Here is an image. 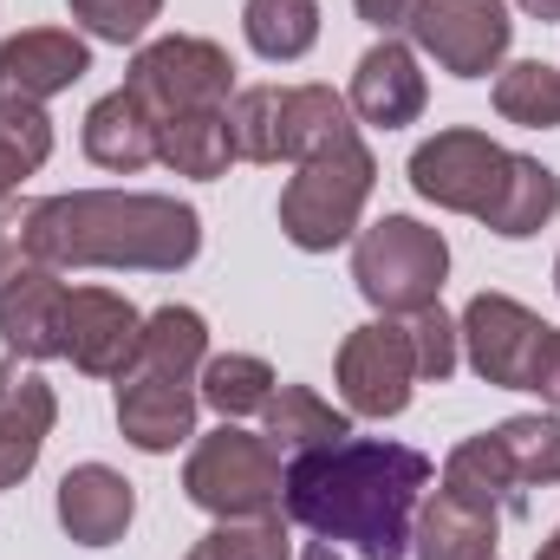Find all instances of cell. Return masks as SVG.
<instances>
[{"mask_svg":"<svg viewBox=\"0 0 560 560\" xmlns=\"http://www.w3.org/2000/svg\"><path fill=\"white\" fill-rule=\"evenodd\" d=\"M555 293H560V261H555Z\"/></svg>","mask_w":560,"mask_h":560,"instance_id":"obj_41","label":"cell"},{"mask_svg":"<svg viewBox=\"0 0 560 560\" xmlns=\"http://www.w3.org/2000/svg\"><path fill=\"white\" fill-rule=\"evenodd\" d=\"M202 548L215 560H287L293 541H287V522L280 515H248V522H215L202 535Z\"/></svg>","mask_w":560,"mask_h":560,"instance_id":"obj_31","label":"cell"},{"mask_svg":"<svg viewBox=\"0 0 560 560\" xmlns=\"http://www.w3.org/2000/svg\"><path fill=\"white\" fill-rule=\"evenodd\" d=\"M430 489V456L385 436H346L306 456H287L280 509L319 541H352L365 560L411 555V522Z\"/></svg>","mask_w":560,"mask_h":560,"instance_id":"obj_1","label":"cell"},{"mask_svg":"<svg viewBox=\"0 0 560 560\" xmlns=\"http://www.w3.org/2000/svg\"><path fill=\"white\" fill-rule=\"evenodd\" d=\"M275 365L268 359H255V352H215V359H202V372H196V392H202V405L209 411H222V423L235 418H255L268 398H275Z\"/></svg>","mask_w":560,"mask_h":560,"instance_id":"obj_24","label":"cell"},{"mask_svg":"<svg viewBox=\"0 0 560 560\" xmlns=\"http://www.w3.org/2000/svg\"><path fill=\"white\" fill-rule=\"evenodd\" d=\"M456 332H463V352H469V365H476L482 385H495V392H528V372H535L541 339H548V319H541V313H528V306L509 300V293H476V300L463 306Z\"/></svg>","mask_w":560,"mask_h":560,"instance_id":"obj_10","label":"cell"},{"mask_svg":"<svg viewBox=\"0 0 560 560\" xmlns=\"http://www.w3.org/2000/svg\"><path fill=\"white\" fill-rule=\"evenodd\" d=\"M405 33L423 59H436L450 79H489L509 59L515 20L502 0H411Z\"/></svg>","mask_w":560,"mask_h":560,"instance_id":"obj_8","label":"cell"},{"mask_svg":"<svg viewBox=\"0 0 560 560\" xmlns=\"http://www.w3.org/2000/svg\"><path fill=\"white\" fill-rule=\"evenodd\" d=\"M196 378H163V372H118V430L143 456H170L176 443L196 436Z\"/></svg>","mask_w":560,"mask_h":560,"instance_id":"obj_15","label":"cell"},{"mask_svg":"<svg viewBox=\"0 0 560 560\" xmlns=\"http://www.w3.org/2000/svg\"><path fill=\"white\" fill-rule=\"evenodd\" d=\"M138 339H143V313L125 293H112V287H72V306H66V359L85 378H118L138 359Z\"/></svg>","mask_w":560,"mask_h":560,"instance_id":"obj_11","label":"cell"},{"mask_svg":"<svg viewBox=\"0 0 560 560\" xmlns=\"http://www.w3.org/2000/svg\"><path fill=\"white\" fill-rule=\"evenodd\" d=\"M183 560H215V555H209V548H202V541H196V548H189V555H183Z\"/></svg>","mask_w":560,"mask_h":560,"instance_id":"obj_40","label":"cell"},{"mask_svg":"<svg viewBox=\"0 0 560 560\" xmlns=\"http://www.w3.org/2000/svg\"><path fill=\"white\" fill-rule=\"evenodd\" d=\"M405 332H411V352H418V378L443 385V378L456 372V359H463V332H456V319H450L443 306H418V313L405 319Z\"/></svg>","mask_w":560,"mask_h":560,"instance_id":"obj_32","label":"cell"},{"mask_svg":"<svg viewBox=\"0 0 560 560\" xmlns=\"http://www.w3.org/2000/svg\"><path fill=\"white\" fill-rule=\"evenodd\" d=\"M352 280L385 319H411L418 306H436V293L450 280V242L418 215H385V222L359 229Z\"/></svg>","mask_w":560,"mask_h":560,"instance_id":"obj_4","label":"cell"},{"mask_svg":"<svg viewBox=\"0 0 560 560\" xmlns=\"http://www.w3.org/2000/svg\"><path fill=\"white\" fill-rule=\"evenodd\" d=\"M280 482L287 463L275 456V443L261 430H209L189 463H183V495L196 509H209L215 522H248V515H280Z\"/></svg>","mask_w":560,"mask_h":560,"instance_id":"obj_5","label":"cell"},{"mask_svg":"<svg viewBox=\"0 0 560 560\" xmlns=\"http://www.w3.org/2000/svg\"><path fill=\"white\" fill-rule=\"evenodd\" d=\"M300 560H339V548H332V541H313V548H306Z\"/></svg>","mask_w":560,"mask_h":560,"instance_id":"obj_38","label":"cell"},{"mask_svg":"<svg viewBox=\"0 0 560 560\" xmlns=\"http://www.w3.org/2000/svg\"><path fill=\"white\" fill-rule=\"evenodd\" d=\"M85 156H92L98 170H118V176L156 163V125H150V112H143L125 85L105 92V98L85 112Z\"/></svg>","mask_w":560,"mask_h":560,"instance_id":"obj_19","label":"cell"},{"mask_svg":"<svg viewBox=\"0 0 560 560\" xmlns=\"http://www.w3.org/2000/svg\"><path fill=\"white\" fill-rule=\"evenodd\" d=\"M46 156H52V118H46V105L0 98V202H13L20 176H33Z\"/></svg>","mask_w":560,"mask_h":560,"instance_id":"obj_29","label":"cell"},{"mask_svg":"<svg viewBox=\"0 0 560 560\" xmlns=\"http://www.w3.org/2000/svg\"><path fill=\"white\" fill-rule=\"evenodd\" d=\"M346 138H359V125L332 85H287L280 92V156L287 163H306V156H319Z\"/></svg>","mask_w":560,"mask_h":560,"instance_id":"obj_21","label":"cell"},{"mask_svg":"<svg viewBox=\"0 0 560 560\" xmlns=\"http://www.w3.org/2000/svg\"><path fill=\"white\" fill-rule=\"evenodd\" d=\"M85 72H92V46L79 33H66V26H26V33L0 39V98L52 105Z\"/></svg>","mask_w":560,"mask_h":560,"instance_id":"obj_12","label":"cell"},{"mask_svg":"<svg viewBox=\"0 0 560 560\" xmlns=\"http://www.w3.org/2000/svg\"><path fill=\"white\" fill-rule=\"evenodd\" d=\"M352 7H359V20H365V26H378V33L405 26V13H411V0H352Z\"/></svg>","mask_w":560,"mask_h":560,"instance_id":"obj_36","label":"cell"},{"mask_svg":"<svg viewBox=\"0 0 560 560\" xmlns=\"http://www.w3.org/2000/svg\"><path fill=\"white\" fill-rule=\"evenodd\" d=\"M535 560H560V528L548 535V541H541V548H535Z\"/></svg>","mask_w":560,"mask_h":560,"instance_id":"obj_39","label":"cell"},{"mask_svg":"<svg viewBox=\"0 0 560 560\" xmlns=\"http://www.w3.org/2000/svg\"><path fill=\"white\" fill-rule=\"evenodd\" d=\"M33 268H131V275H176L202 255V215L176 196L143 189H72L39 196L26 209Z\"/></svg>","mask_w":560,"mask_h":560,"instance_id":"obj_2","label":"cell"},{"mask_svg":"<svg viewBox=\"0 0 560 560\" xmlns=\"http://www.w3.org/2000/svg\"><path fill=\"white\" fill-rule=\"evenodd\" d=\"M125 92L150 112V125H170V118H189V112H222L235 98V59L215 39L163 33V39L138 46Z\"/></svg>","mask_w":560,"mask_h":560,"instance_id":"obj_6","label":"cell"},{"mask_svg":"<svg viewBox=\"0 0 560 560\" xmlns=\"http://www.w3.org/2000/svg\"><path fill=\"white\" fill-rule=\"evenodd\" d=\"M489 436H495V450L509 456L522 495L560 482V411H548V418H541V411H535V418H509V423H495Z\"/></svg>","mask_w":560,"mask_h":560,"instance_id":"obj_27","label":"cell"},{"mask_svg":"<svg viewBox=\"0 0 560 560\" xmlns=\"http://www.w3.org/2000/svg\"><path fill=\"white\" fill-rule=\"evenodd\" d=\"M372 183H378V163H372L365 138H346L306 163H293V176L280 189V235L300 255H332L339 242L359 235Z\"/></svg>","mask_w":560,"mask_h":560,"instance_id":"obj_3","label":"cell"},{"mask_svg":"<svg viewBox=\"0 0 560 560\" xmlns=\"http://www.w3.org/2000/svg\"><path fill=\"white\" fill-rule=\"evenodd\" d=\"M555 215H560V176L548 163H535V156H515L509 189H502V202H495V215H489L482 229L502 235V242H528V235H541Z\"/></svg>","mask_w":560,"mask_h":560,"instance_id":"obj_23","label":"cell"},{"mask_svg":"<svg viewBox=\"0 0 560 560\" xmlns=\"http://www.w3.org/2000/svg\"><path fill=\"white\" fill-rule=\"evenodd\" d=\"M261 436L275 443V456H306V450H326V443H346L352 418L332 411L313 385H275V398L261 405Z\"/></svg>","mask_w":560,"mask_h":560,"instance_id":"obj_20","label":"cell"},{"mask_svg":"<svg viewBox=\"0 0 560 560\" xmlns=\"http://www.w3.org/2000/svg\"><path fill=\"white\" fill-rule=\"evenodd\" d=\"M52 423H59L52 385H46L26 359L7 352V359H0V489H20V482L33 476V463H39Z\"/></svg>","mask_w":560,"mask_h":560,"instance_id":"obj_14","label":"cell"},{"mask_svg":"<svg viewBox=\"0 0 560 560\" xmlns=\"http://www.w3.org/2000/svg\"><path fill=\"white\" fill-rule=\"evenodd\" d=\"M138 515V489L112 463H79L59 476V528L79 548H118Z\"/></svg>","mask_w":560,"mask_h":560,"instance_id":"obj_17","label":"cell"},{"mask_svg":"<svg viewBox=\"0 0 560 560\" xmlns=\"http://www.w3.org/2000/svg\"><path fill=\"white\" fill-rule=\"evenodd\" d=\"M235 163H280V85H248L229 98Z\"/></svg>","mask_w":560,"mask_h":560,"instance_id":"obj_30","label":"cell"},{"mask_svg":"<svg viewBox=\"0 0 560 560\" xmlns=\"http://www.w3.org/2000/svg\"><path fill=\"white\" fill-rule=\"evenodd\" d=\"M26 209H33V202H20V196L0 202V287L33 268V248H26Z\"/></svg>","mask_w":560,"mask_h":560,"instance_id":"obj_34","label":"cell"},{"mask_svg":"<svg viewBox=\"0 0 560 560\" xmlns=\"http://www.w3.org/2000/svg\"><path fill=\"white\" fill-rule=\"evenodd\" d=\"M509 170H515V150H502L489 131H469V125H450L411 150V189L423 202H436L450 215H476V222L495 215Z\"/></svg>","mask_w":560,"mask_h":560,"instance_id":"obj_7","label":"cell"},{"mask_svg":"<svg viewBox=\"0 0 560 560\" xmlns=\"http://www.w3.org/2000/svg\"><path fill=\"white\" fill-rule=\"evenodd\" d=\"M443 489H450V495H463V502H476V509H495V515H502V509H522L515 469H509V456L495 450V436H489V430L450 450V463H443Z\"/></svg>","mask_w":560,"mask_h":560,"instance_id":"obj_25","label":"cell"},{"mask_svg":"<svg viewBox=\"0 0 560 560\" xmlns=\"http://www.w3.org/2000/svg\"><path fill=\"white\" fill-rule=\"evenodd\" d=\"M242 33L261 59H306L313 39H319V0H248L242 7Z\"/></svg>","mask_w":560,"mask_h":560,"instance_id":"obj_26","label":"cell"},{"mask_svg":"<svg viewBox=\"0 0 560 560\" xmlns=\"http://www.w3.org/2000/svg\"><path fill=\"white\" fill-rule=\"evenodd\" d=\"M528 392L560 411V326H548V339H541V359H535V372H528Z\"/></svg>","mask_w":560,"mask_h":560,"instance_id":"obj_35","label":"cell"},{"mask_svg":"<svg viewBox=\"0 0 560 560\" xmlns=\"http://www.w3.org/2000/svg\"><path fill=\"white\" fill-rule=\"evenodd\" d=\"M66 306L72 287L52 268H26L0 287V346L26 365L39 359H66Z\"/></svg>","mask_w":560,"mask_h":560,"instance_id":"obj_16","label":"cell"},{"mask_svg":"<svg viewBox=\"0 0 560 560\" xmlns=\"http://www.w3.org/2000/svg\"><path fill=\"white\" fill-rule=\"evenodd\" d=\"M66 7L92 39H112V46H138L150 20L163 13V0H66Z\"/></svg>","mask_w":560,"mask_h":560,"instance_id":"obj_33","label":"cell"},{"mask_svg":"<svg viewBox=\"0 0 560 560\" xmlns=\"http://www.w3.org/2000/svg\"><path fill=\"white\" fill-rule=\"evenodd\" d=\"M423 98H430V85H423L418 46L392 39V33H385L378 46H365V59L352 66V92H346V105H352L359 125H378V131L418 125Z\"/></svg>","mask_w":560,"mask_h":560,"instance_id":"obj_13","label":"cell"},{"mask_svg":"<svg viewBox=\"0 0 560 560\" xmlns=\"http://www.w3.org/2000/svg\"><path fill=\"white\" fill-rule=\"evenodd\" d=\"M528 20H548V26H560V0H515Z\"/></svg>","mask_w":560,"mask_h":560,"instance_id":"obj_37","label":"cell"},{"mask_svg":"<svg viewBox=\"0 0 560 560\" xmlns=\"http://www.w3.org/2000/svg\"><path fill=\"white\" fill-rule=\"evenodd\" d=\"M339 398L352 418H398L411 405V385H418V352H411V332L405 319H365L339 339Z\"/></svg>","mask_w":560,"mask_h":560,"instance_id":"obj_9","label":"cell"},{"mask_svg":"<svg viewBox=\"0 0 560 560\" xmlns=\"http://www.w3.org/2000/svg\"><path fill=\"white\" fill-rule=\"evenodd\" d=\"M495 112L502 125H522V131H555L560 125V72L548 59H515L495 72Z\"/></svg>","mask_w":560,"mask_h":560,"instance_id":"obj_28","label":"cell"},{"mask_svg":"<svg viewBox=\"0 0 560 560\" xmlns=\"http://www.w3.org/2000/svg\"><path fill=\"white\" fill-rule=\"evenodd\" d=\"M495 541H502L495 509H476L450 489L418 502V522H411V555L418 560H495Z\"/></svg>","mask_w":560,"mask_h":560,"instance_id":"obj_18","label":"cell"},{"mask_svg":"<svg viewBox=\"0 0 560 560\" xmlns=\"http://www.w3.org/2000/svg\"><path fill=\"white\" fill-rule=\"evenodd\" d=\"M156 163H170L176 176L215 183V176L235 163V143H229V105H222V112H189V118L156 125Z\"/></svg>","mask_w":560,"mask_h":560,"instance_id":"obj_22","label":"cell"}]
</instances>
